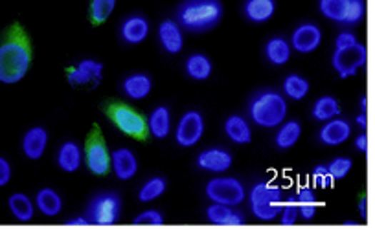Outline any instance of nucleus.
Segmentation results:
<instances>
[{
  "mask_svg": "<svg viewBox=\"0 0 375 233\" xmlns=\"http://www.w3.org/2000/svg\"><path fill=\"white\" fill-rule=\"evenodd\" d=\"M31 59L34 53L26 31L15 24L0 43V83L15 85L22 81L30 72Z\"/></svg>",
  "mask_w": 375,
  "mask_h": 233,
  "instance_id": "obj_1",
  "label": "nucleus"
},
{
  "mask_svg": "<svg viewBox=\"0 0 375 233\" xmlns=\"http://www.w3.org/2000/svg\"><path fill=\"white\" fill-rule=\"evenodd\" d=\"M221 0H182L177 8V24L190 33H206L223 21Z\"/></svg>",
  "mask_w": 375,
  "mask_h": 233,
  "instance_id": "obj_2",
  "label": "nucleus"
},
{
  "mask_svg": "<svg viewBox=\"0 0 375 233\" xmlns=\"http://www.w3.org/2000/svg\"><path fill=\"white\" fill-rule=\"evenodd\" d=\"M249 116L258 127L264 129H276L280 123L287 120V100L278 90H259L250 100Z\"/></svg>",
  "mask_w": 375,
  "mask_h": 233,
  "instance_id": "obj_3",
  "label": "nucleus"
},
{
  "mask_svg": "<svg viewBox=\"0 0 375 233\" xmlns=\"http://www.w3.org/2000/svg\"><path fill=\"white\" fill-rule=\"evenodd\" d=\"M249 206L256 219L271 222L280 215L284 206V190L272 182H258L249 191Z\"/></svg>",
  "mask_w": 375,
  "mask_h": 233,
  "instance_id": "obj_4",
  "label": "nucleus"
},
{
  "mask_svg": "<svg viewBox=\"0 0 375 233\" xmlns=\"http://www.w3.org/2000/svg\"><path fill=\"white\" fill-rule=\"evenodd\" d=\"M109 120L114 123L118 130L125 136L134 140H146L149 136L146 125V118L136 113L133 107L125 103H111L107 107Z\"/></svg>",
  "mask_w": 375,
  "mask_h": 233,
  "instance_id": "obj_5",
  "label": "nucleus"
},
{
  "mask_svg": "<svg viewBox=\"0 0 375 233\" xmlns=\"http://www.w3.org/2000/svg\"><path fill=\"white\" fill-rule=\"evenodd\" d=\"M208 200L216 204H224V206L237 207L245 202L246 190L241 180L234 177H216L208 180L204 187Z\"/></svg>",
  "mask_w": 375,
  "mask_h": 233,
  "instance_id": "obj_6",
  "label": "nucleus"
},
{
  "mask_svg": "<svg viewBox=\"0 0 375 233\" xmlns=\"http://www.w3.org/2000/svg\"><path fill=\"white\" fill-rule=\"evenodd\" d=\"M121 215V199L118 193L105 191L96 195L89 204L86 219L96 226H114Z\"/></svg>",
  "mask_w": 375,
  "mask_h": 233,
  "instance_id": "obj_7",
  "label": "nucleus"
},
{
  "mask_svg": "<svg viewBox=\"0 0 375 233\" xmlns=\"http://www.w3.org/2000/svg\"><path fill=\"white\" fill-rule=\"evenodd\" d=\"M85 164L86 169L96 177H105L111 171V152L105 143L104 134L94 127L85 143Z\"/></svg>",
  "mask_w": 375,
  "mask_h": 233,
  "instance_id": "obj_8",
  "label": "nucleus"
},
{
  "mask_svg": "<svg viewBox=\"0 0 375 233\" xmlns=\"http://www.w3.org/2000/svg\"><path fill=\"white\" fill-rule=\"evenodd\" d=\"M368 52L366 46L361 43H355L354 46L342 48V50H335L331 57V65L335 72L339 73L341 79L354 78L355 73L366 65Z\"/></svg>",
  "mask_w": 375,
  "mask_h": 233,
  "instance_id": "obj_9",
  "label": "nucleus"
},
{
  "mask_svg": "<svg viewBox=\"0 0 375 233\" xmlns=\"http://www.w3.org/2000/svg\"><path fill=\"white\" fill-rule=\"evenodd\" d=\"M204 116L199 110H188L181 116L177 127H175V142L184 149L197 145L204 136Z\"/></svg>",
  "mask_w": 375,
  "mask_h": 233,
  "instance_id": "obj_10",
  "label": "nucleus"
},
{
  "mask_svg": "<svg viewBox=\"0 0 375 233\" xmlns=\"http://www.w3.org/2000/svg\"><path fill=\"white\" fill-rule=\"evenodd\" d=\"M66 79L72 87L96 88L104 79V65L94 59H83L66 70Z\"/></svg>",
  "mask_w": 375,
  "mask_h": 233,
  "instance_id": "obj_11",
  "label": "nucleus"
},
{
  "mask_svg": "<svg viewBox=\"0 0 375 233\" xmlns=\"http://www.w3.org/2000/svg\"><path fill=\"white\" fill-rule=\"evenodd\" d=\"M234 156L224 147H208L199 152L197 167L211 175H223L232 169Z\"/></svg>",
  "mask_w": 375,
  "mask_h": 233,
  "instance_id": "obj_12",
  "label": "nucleus"
},
{
  "mask_svg": "<svg viewBox=\"0 0 375 233\" xmlns=\"http://www.w3.org/2000/svg\"><path fill=\"white\" fill-rule=\"evenodd\" d=\"M291 50L298 53H313L322 44V30L315 22H304L291 35Z\"/></svg>",
  "mask_w": 375,
  "mask_h": 233,
  "instance_id": "obj_13",
  "label": "nucleus"
},
{
  "mask_svg": "<svg viewBox=\"0 0 375 233\" xmlns=\"http://www.w3.org/2000/svg\"><path fill=\"white\" fill-rule=\"evenodd\" d=\"M349 136H351V123L341 116L324 121L322 129L319 133V140L328 147L342 145L348 142Z\"/></svg>",
  "mask_w": 375,
  "mask_h": 233,
  "instance_id": "obj_14",
  "label": "nucleus"
},
{
  "mask_svg": "<svg viewBox=\"0 0 375 233\" xmlns=\"http://www.w3.org/2000/svg\"><path fill=\"white\" fill-rule=\"evenodd\" d=\"M111 169H114L118 180L127 182L139 173V158L127 147H118L111 152Z\"/></svg>",
  "mask_w": 375,
  "mask_h": 233,
  "instance_id": "obj_15",
  "label": "nucleus"
},
{
  "mask_svg": "<svg viewBox=\"0 0 375 233\" xmlns=\"http://www.w3.org/2000/svg\"><path fill=\"white\" fill-rule=\"evenodd\" d=\"M159 41L164 52L177 56L184 50V30L173 19H166L159 24Z\"/></svg>",
  "mask_w": 375,
  "mask_h": 233,
  "instance_id": "obj_16",
  "label": "nucleus"
},
{
  "mask_svg": "<svg viewBox=\"0 0 375 233\" xmlns=\"http://www.w3.org/2000/svg\"><path fill=\"white\" fill-rule=\"evenodd\" d=\"M149 21H147L144 15H129L121 22L120 26V37L125 44H131V46H136V44H142L144 41L149 37Z\"/></svg>",
  "mask_w": 375,
  "mask_h": 233,
  "instance_id": "obj_17",
  "label": "nucleus"
},
{
  "mask_svg": "<svg viewBox=\"0 0 375 233\" xmlns=\"http://www.w3.org/2000/svg\"><path fill=\"white\" fill-rule=\"evenodd\" d=\"M48 147V130L44 127H31L22 136V152L28 160H41Z\"/></svg>",
  "mask_w": 375,
  "mask_h": 233,
  "instance_id": "obj_18",
  "label": "nucleus"
},
{
  "mask_svg": "<svg viewBox=\"0 0 375 233\" xmlns=\"http://www.w3.org/2000/svg\"><path fill=\"white\" fill-rule=\"evenodd\" d=\"M56 162L61 171H65V173H76V171H79V167L83 164L81 145L78 142H72V140L61 143L59 149H57Z\"/></svg>",
  "mask_w": 375,
  "mask_h": 233,
  "instance_id": "obj_19",
  "label": "nucleus"
},
{
  "mask_svg": "<svg viewBox=\"0 0 375 233\" xmlns=\"http://www.w3.org/2000/svg\"><path fill=\"white\" fill-rule=\"evenodd\" d=\"M121 90L124 94L133 101L146 100L147 95L153 90V79L144 72H134L124 79L121 83Z\"/></svg>",
  "mask_w": 375,
  "mask_h": 233,
  "instance_id": "obj_20",
  "label": "nucleus"
},
{
  "mask_svg": "<svg viewBox=\"0 0 375 233\" xmlns=\"http://www.w3.org/2000/svg\"><path fill=\"white\" fill-rule=\"evenodd\" d=\"M147 133L156 140H166L171 134V110L166 105H159L146 120Z\"/></svg>",
  "mask_w": 375,
  "mask_h": 233,
  "instance_id": "obj_21",
  "label": "nucleus"
},
{
  "mask_svg": "<svg viewBox=\"0 0 375 233\" xmlns=\"http://www.w3.org/2000/svg\"><path fill=\"white\" fill-rule=\"evenodd\" d=\"M206 219L210 224L216 226H243L245 224V217L239 213L236 207L224 206V204L211 202L206 207Z\"/></svg>",
  "mask_w": 375,
  "mask_h": 233,
  "instance_id": "obj_22",
  "label": "nucleus"
},
{
  "mask_svg": "<svg viewBox=\"0 0 375 233\" xmlns=\"http://www.w3.org/2000/svg\"><path fill=\"white\" fill-rule=\"evenodd\" d=\"M276 14V0H245L243 4V15L246 21L254 24L269 22Z\"/></svg>",
  "mask_w": 375,
  "mask_h": 233,
  "instance_id": "obj_23",
  "label": "nucleus"
},
{
  "mask_svg": "<svg viewBox=\"0 0 375 233\" xmlns=\"http://www.w3.org/2000/svg\"><path fill=\"white\" fill-rule=\"evenodd\" d=\"M224 134L230 142L237 143V145H249L252 142V129L250 123L239 114H232L224 120Z\"/></svg>",
  "mask_w": 375,
  "mask_h": 233,
  "instance_id": "obj_24",
  "label": "nucleus"
},
{
  "mask_svg": "<svg viewBox=\"0 0 375 233\" xmlns=\"http://www.w3.org/2000/svg\"><path fill=\"white\" fill-rule=\"evenodd\" d=\"M302 136V123L298 120H285L278 125L276 136H274V145L281 151L293 149Z\"/></svg>",
  "mask_w": 375,
  "mask_h": 233,
  "instance_id": "obj_25",
  "label": "nucleus"
},
{
  "mask_svg": "<svg viewBox=\"0 0 375 233\" xmlns=\"http://www.w3.org/2000/svg\"><path fill=\"white\" fill-rule=\"evenodd\" d=\"M265 57L271 65L274 66H284L291 61V44L285 37H272L265 43Z\"/></svg>",
  "mask_w": 375,
  "mask_h": 233,
  "instance_id": "obj_26",
  "label": "nucleus"
},
{
  "mask_svg": "<svg viewBox=\"0 0 375 233\" xmlns=\"http://www.w3.org/2000/svg\"><path fill=\"white\" fill-rule=\"evenodd\" d=\"M184 70L186 76L194 81H206L214 72V65H211L210 57L204 56V53H191L186 59Z\"/></svg>",
  "mask_w": 375,
  "mask_h": 233,
  "instance_id": "obj_27",
  "label": "nucleus"
},
{
  "mask_svg": "<svg viewBox=\"0 0 375 233\" xmlns=\"http://www.w3.org/2000/svg\"><path fill=\"white\" fill-rule=\"evenodd\" d=\"M34 204L44 217H56L63 209V199L52 187H43V190L37 191Z\"/></svg>",
  "mask_w": 375,
  "mask_h": 233,
  "instance_id": "obj_28",
  "label": "nucleus"
},
{
  "mask_svg": "<svg viewBox=\"0 0 375 233\" xmlns=\"http://www.w3.org/2000/svg\"><path fill=\"white\" fill-rule=\"evenodd\" d=\"M9 212L19 222H30L35 215V204L34 200L24 193H14L8 199Z\"/></svg>",
  "mask_w": 375,
  "mask_h": 233,
  "instance_id": "obj_29",
  "label": "nucleus"
},
{
  "mask_svg": "<svg viewBox=\"0 0 375 233\" xmlns=\"http://www.w3.org/2000/svg\"><path fill=\"white\" fill-rule=\"evenodd\" d=\"M281 90H284L285 98H289L293 101H302L309 94L311 85L300 73H289L281 83Z\"/></svg>",
  "mask_w": 375,
  "mask_h": 233,
  "instance_id": "obj_30",
  "label": "nucleus"
},
{
  "mask_svg": "<svg viewBox=\"0 0 375 233\" xmlns=\"http://www.w3.org/2000/svg\"><path fill=\"white\" fill-rule=\"evenodd\" d=\"M311 116L313 120L316 121H328L331 118L341 116V105H339V100L333 98V95H322L319 100L315 101L313 108H311Z\"/></svg>",
  "mask_w": 375,
  "mask_h": 233,
  "instance_id": "obj_31",
  "label": "nucleus"
},
{
  "mask_svg": "<svg viewBox=\"0 0 375 233\" xmlns=\"http://www.w3.org/2000/svg\"><path fill=\"white\" fill-rule=\"evenodd\" d=\"M166 190H168V182H166L164 177L147 178L139 191V200L144 204H149L159 199V197H162Z\"/></svg>",
  "mask_w": 375,
  "mask_h": 233,
  "instance_id": "obj_32",
  "label": "nucleus"
},
{
  "mask_svg": "<svg viewBox=\"0 0 375 233\" xmlns=\"http://www.w3.org/2000/svg\"><path fill=\"white\" fill-rule=\"evenodd\" d=\"M348 2L349 0H319V9L328 21L342 24L346 9H348Z\"/></svg>",
  "mask_w": 375,
  "mask_h": 233,
  "instance_id": "obj_33",
  "label": "nucleus"
},
{
  "mask_svg": "<svg viewBox=\"0 0 375 233\" xmlns=\"http://www.w3.org/2000/svg\"><path fill=\"white\" fill-rule=\"evenodd\" d=\"M116 8V0H91V21L94 24H104L109 21Z\"/></svg>",
  "mask_w": 375,
  "mask_h": 233,
  "instance_id": "obj_34",
  "label": "nucleus"
},
{
  "mask_svg": "<svg viewBox=\"0 0 375 233\" xmlns=\"http://www.w3.org/2000/svg\"><path fill=\"white\" fill-rule=\"evenodd\" d=\"M364 15H366V4H364V0H349L344 21H342V26H357V24L362 22Z\"/></svg>",
  "mask_w": 375,
  "mask_h": 233,
  "instance_id": "obj_35",
  "label": "nucleus"
},
{
  "mask_svg": "<svg viewBox=\"0 0 375 233\" xmlns=\"http://www.w3.org/2000/svg\"><path fill=\"white\" fill-rule=\"evenodd\" d=\"M351 167H354V160L348 158V156H336V158H333V160L328 164L329 173H331L333 180L335 182L348 177L349 171H351Z\"/></svg>",
  "mask_w": 375,
  "mask_h": 233,
  "instance_id": "obj_36",
  "label": "nucleus"
},
{
  "mask_svg": "<svg viewBox=\"0 0 375 233\" xmlns=\"http://www.w3.org/2000/svg\"><path fill=\"white\" fill-rule=\"evenodd\" d=\"M280 222L284 226H294L298 222V204L294 200V195H289L287 200H284V206L280 209Z\"/></svg>",
  "mask_w": 375,
  "mask_h": 233,
  "instance_id": "obj_37",
  "label": "nucleus"
},
{
  "mask_svg": "<svg viewBox=\"0 0 375 233\" xmlns=\"http://www.w3.org/2000/svg\"><path fill=\"white\" fill-rule=\"evenodd\" d=\"M311 178H313V184H315L316 190H331L333 184H335L328 165H316L313 169V173H311Z\"/></svg>",
  "mask_w": 375,
  "mask_h": 233,
  "instance_id": "obj_38",
  "label": "nucleus"
},
{
  "mask_svg": "<svg viewBox=\"0 0 375 233\" xmlns=\"http://www.w3.org/2000/svg\"><path fill=\"white\" fill-rule=\"evenodd\" d=\"M134 226H162L164 224V215L159 209H146V212L139 213L133 220Z\"/></svg>",
  "mask_w": 375,
  "mask_h": 233,
  "instance_id": "obj_39",
  "label": "nucleus"
},
{
  "mask_svg": "<svg viewBox=\"0 0 375 233\" xmlns=\"http://www.w3.org/2000/svg\"><path fill=\"white\" fill-rule=\"evenodd\" d=\"M294 200H296V204H306V202L316 204L315 190L309 186H300L296 190V193H294Z\"/></svg>",
  "mask_w": 375,
  "mask_h": 233,
  "instance_id": "obj_40",
  "label": "nucleus"
},
{
  "mask_svg": "<svg viewBox=\"0 0 375 233\" xmlns=\"http://www.w3.org/2000/svg\"><path fill=\"white\" fill-rule=\"evenodd\" d=\"M355 43H359L357 37H355V33H351V31H341V33L336 35V39H335V50H342V48L354 46Z\"/></svg>",
  "mask_w": 375,
  "mask_h": 233,
  "instance_id": "obj_41",
  "label": "nucleus"
},
{
  "mask_svg": "<svg viewBox=\"0 0 375 233\" xmlns=\"http://www.w3.org/2000/svg\"><path fill=\"white\" fill-rule=\"evenodd\" d=\"M315 215H316V204L313 202L298 204V219L309 222V220L315 219Z\"/></svg>",
  "mask_w": 375,
  "mask_h": 233,
  "instance_id": "obj_42",
  "label": "nucleus"
},
{
  "mask_svg": "<svg viewBox=\"0 0 375 233\" xmlns=\"http://www.w3.org/2000/svg\"><path fill=\"white\" fill-rule=\"evenodd\" d=\"M11 175H14V171H11V164L6 160L4 156H0V187L8 186L9 180H11Z\"/></svg>",
  "mask_w": 375,
  "mask_h": 233,
  "instance_id": "obj_43",
  "label": "nucleus"
},
{
  "mask_svg": "<svg viewBox=\"0 0 375 233\" xmlns=\"http://www.w3.org/2000/svg\"><path fill=\"white\" fill-rule=\"evenodd\" d=\"M355 149H357L359 152L368 151V136L364 130H362L361 134H357V138H355Z\"/></svg>",
  "mask_w": 375,
  "mask_h": 233,
  "instance_id": "obj_44",
  "label": "nucleus"
},
{
  "mask_svg": "<svg viewBox=\"0 0 375 233\" xmlns=\"http://www.w3.org/2000/svg\"><path fill=\"white\" fill-rule=\"evenodd\" d=\"M89 219L86 217H74V219L65 220V226H89Z\"/></svg>",
  "mask_w": 375,
  "mask_h": 233,
  "instance_id": "obj_45",
  "label": "nucleus"
},
{
  "mask_svg": "<svg viewBox=\"0 0 375 233\" xmlns=\"http://www.w3.org/2000/svg\"><path fill=\"white\" fill-rule=\"evenodd\" d=\"M359 215H361V219H366V199L364 197L359 200Z\"/></svg>",
  "mask_w": 375,
  "mask_h": 233,
  "instance_id": "obj_46",
  "label": "nucleus"
},
{
  "mask_svg": "<svg viewBox=\"0 0 375 233\" xmlns=\"http://www.w3.org/2000/svg\"><path fill=\"white\" fill-rule=\"evenodd\" d=\"M355 121H357V125L361 127L362 130L366 129V113H361V114H359V116L355 118Z\"/></svg>",
  "mask_w": 375,
  "mask_h": 233,
  "instance_id": "obj_47",
  "label": "nucleus"
},
{
  "mask_svg": "<svg viewBox=\"0 0 375 233\" xmlns=\"http://www.w3.org/2000/svg\"><path fill=\"white\" fill-rule=\"evenodd\" d=\"M361 113H366V98H361Z\"/></svg>",
  "mask_w": 375,
  "mask_h": 233,
  "instance_id": "obj_48",
  "label": "nucleus"
},
{
  "mask_svg": "<svg viewBox=\"0 0 375 233\" xmlns=\"http://www.w3.org/2000/svg\"><path fill=\"white\" fill-rule=\"evenodd\" d=\"M342 226H357V222H355V220H344Z\"/></svg>",
  "mask_w": 375,
  "mask_h": 233,
  "instance_id": "obj_49",
  "label": "nucleus"
}]
</instances>
